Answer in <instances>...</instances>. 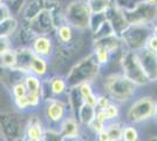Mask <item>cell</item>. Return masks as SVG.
I'll return each instance as SVG.
<instances>
[{
    "label": "cell",
    "mask_w": 157,
    "mask_h": 141,
    "mask_svg": "<svg viewBox=\"0 0 157 141\" xmlns=\"http://www.w3.org/2000/svg\"><path fill=\"white\" fill-rule=\"evenodd\" d=\"M15 62H17V59H15V49L14 48L6 51L4 53H0V65L1 66L14 68Z\"/></svg>",
    "instance_id": "33"
},
{
    "label": "cell",
    "mask_w": 157,
    "mask_h": 141,
    "mask_svg": "<svg viewBox=\"0 0 157 141\" xmlns=\"http://www.w3.org/2000/svg\"><path fill=\"white\" fill-rule=\"evenodd\" d=\"M6 1H8V0H4V2H6Z\"/></svg>",
    "instance_id": "51"
},
{
    "label": "cell",
    "mask_w": 157,
    "mask_h": 141,
    "mask_svg": "<svg viewBox=\"0 0 157 141\" xmlns=\"http://www.w3.org/2000/svg\"><path fill=\"white\" fill-rule=\"evenodd\" d=\"M102 87L105 95L118 105L132 100L140 88L121 72L105 75L102 80Z\"/></svg>",
    "instance_id": "1"
},
{
    "label": "cell",
    "mask_w": 157,
    "mask_h": 141,
    "mask_svg": "<svg viewBox=\"0 0 157 141\" xmlns=\"http://www.w3.org/2000/svg\"><path fill=\"white\" fill-rule=\"evenodd\" d=\"M60 133L65 138L66 141H71L74 139L81 138L82 134V126L74 115H67L63 120L60 122L59 128Z\"/></svg>",
    "instance_id": "16"
},
{
    "label": "cell",
    "mask_w": 157,
    "mask_h": 141,
    "mask_svg": "<svg viewBox=\"0 0 157 141\" xmlns=\"http://www.w3.org/2000/svg\"><path fill=\"white\" fill-rule=\"evenodd\" d=\"M122 141H141V135L137 125L123 122L122 127Z\"/></svg>",
    "instance_id": "28"
},
{
    "label": "cell",
    "mask_w": 157,
    "mask_h": 141,
    "mask_svg": "<svg viewBox=\"0 0 157 141\" xmlns=\"http://www.w3.org/2000/svg\"><path fill=\"white\" fill-rule=\"evenodd\" d=\"M28 73L34 74L41 79H45L46 76H48V73H49V60L34 53L29 68H28Z\"/></svg>",
    "instance_id": "23"
},
{
    "label": "cell",
    "mask_w": 157,
    "mask_h": 141,
    "mask_svg": "<svg viewBox=\"0 0 157 141\" xmlns=\"http://www.w3.org/2000/svg\"><path fill=\"white\" fill-rule=\"evenodd\" d=\"M140 62L142 65L144 73L150 82L157 81V52L147 49L145 47L137 51Z\"/></svg>",
    "instance_id": "13"
},
{
    "label": "cell",
    "mask_w": 157,
    "mask_h": 141,
    "mask_svg": "<svg viewBox=\"0 0 157 141\" xmlns=\"http://www.w3.org/2000/svg\"><path fill=\"white\" fill-rule=\"evenodd\" d=\"M105 17H107V20L110 22V25L114 28L115 34H117V35H121L124 32L125 28L129 26L125 20L124 15L122 13V8L118 6L114 0L109 8L105 11Z\"/></svg>",
    "instance_id": "15"
},
{
    "label": "cell",
    "mask_w": 157,
    "mask_h": 141,
    "mask_svg": "<svg viewBox=\"0 0 157 141\" xmlns=\"http://www.w3.org/2000/svg\"><path fill=\"white\" fill-rule=\"evenodd\" d=\"M157 100L150 95H143L131 100L130 106L125 112V121L134 125H142L152 120Z\"/></svg>",
    "instance_id": "4"
},
{
    "label": "cell",
    "mask_w": 157,
    "mask_h": 141,
    "mask_svg": "<svg viewBox=\"0 0 157 141\" xmlns=\"http://www.w3.org/2000/svg\"><path fill=\"white\" fill-rule=\"evenodd\" d=\"M148 141H157V136H151Z\"/></svg>",
    "instance_id": "48"
},
{
    "label": "cell",
    "mask_w": 157,
    "mask_h": 141,
    "mask_svg": "<svg viewBox=\"0 0 157 141\" xmlns=\"http://www.w3.org/2000/svg\"><path fill=\"white\" fill-rule=\"evenodd\" d=\"M113 101L105 95V94H98V102H96V108L102 109V108L107 107L109 104H111Z\"/></svg>",
    "instance_id": "41"
},
{
    "label": "cell",
    "mask_w": 157,
    "mask_h": 141,
    "mask_svg": "<svg viewBox=\"0 0 157 141\" xmlns=\"http://www.w3.org/2000/svg\"><path fill=\"white\" fill-rule=\"evenodd\" d=\"M95 118L103 123H108L110 121H117L121 118V107L116 102H111L102 109L96 108Z\"/></svg>",
    "instance_id": "21"
},
{
    "label": "cell",
    "mask_w": 157,
    "mask_h": 141,
    "mask_svg": "<svg viewBox=\"0 0 157 141\" xmlns=\"http://www.w3.org/2000/svg\"><path fill=\"white\" fill-rule=\"evenodd\" d=\"M87 128L92 132L94 135H96L98 134V133H101L102 131H105V123H103V122H101L100 120H98L96 118L94 119V120L87 126Z\"/></svg>",
    "instance_id": "38"
},
{
    "label": "cell",
    "mask_w": 157,
    "mask_h": 141,
    "mask_svg": "<svg viewBox=\"0 0 157 141\" xmlns=\"http://www.w3.org/2000/svg\"><path fill=\"white\" fill-rule=\"evenodd\" d=\"M111 34H115V31H114L113 26L110 25V22L108 20H105L95 32H93L92 37L93 40H98V39L105 38V37H108V35H111Z\"/></svg>",
    "instance_id": "32"
},
{
    "label": "cell",
    "mask_w": 157,
    "mask_h": 141,
    "mask_svg": "<svg viewBox=\"0 0 157 141\" xmlns=\"http://www.w3.org/2000/svg\"><path fill=\"white\" fill-rule=\"evenodd\" d=\"M27 73H24L19 71L18 68H10L5 67V66H1L0 65V81L6 86V87H11L13 86L14 84L19 82V81L24 80V76Z\"/></svg>",
    "instance_id": "22"
},
{
    "label": "cell",
    "mask_w": 157,
    "mask_h": 141,
    "mask_svg": "<svg viewBox=\"0 0 157 141\" xmlns=\"http://www.w3.org/2000/svg\"><path fill=\"white\" fill-rule=\"evenodd\" d=\"M101 66L98 64L94 54L90 52L87 57L74 64L69 72L66 75V81L68 87H75L83 82H90L96 80L101 73Z\"/></svg>",
    "instance_id": "2"
},
{
    "label": "cell",
    "mask_w": 157,
    "mask_h": 141,
    "mask_svg": "<svg viewBox=\"0 0 157 141\" xmlns=\"http://www.w3.org/2000/svg\"><path fill=\"white\" fill-rule=\"evenodd\" d=\"M145 48L149 49V51H152V52H157V35L151 34L149 39L147 40Z\"/></svg>",
    "instance_id": "42"
},
{
    "label": "cell",
    "mask_w": 157,
    "mask_h": 141,
    "mask_svg": "<svg viewBox=\"0 0 157 141\" xmlns=\"http://www.w3.org/2000/svg\"><path fill=\"white\" fill-rule=\"evenodd\" d=\"M95 141H110V138H109V135L107 134L105 131H102L101 133L95 135Z\"/></svg>",
    "instance_id": "44"
},
{
    "label": "cell",
    "mask_w": 157,
    "mask_h": 141,
    "mask_svg": "<svg viewBox=\"0 0 157 141\" xmlns=\"http://www.w3.org/2000/svg\"><path fill=\"white\" fill-rule=\"evenodd\" d=\"M95 114H96V107L83 104L78 109V114H76V119L81 123L82 127L87 128V126L95 119Z\"/></svg>",
    "instance_id": "25"
},
{
    "label": "cell",
    "mask_w": 157,
    "mask_h": 141,
    "mask_svg": "<svg viewBox=\"0 0 157 141\" xmlns=\"http://www.w3.org/2000/svg\"><path fill=\"white\" fill-rule=\"evenodd\" d=\"M1 4H4V0H0V5H1Z\"/></svg>",
    "instance_id": "50"
},
{
    "label": "cell",
    "mask_w": 157,
    "mask_h": 141,
    "mask_svg": "<svg viewBox=\"0 0 157 141\" xmlns=\"http://www.w3.org/2000/svg\"><path fill=\"white\" fill-rule=\"evenodd\" d=\"M92 11L86 0H74L63 8L65 22L78 32L89 31Z\"/></svg>",
    "instance_id": "5"
},
{
    "label": "cell",
    "mask_w": 157,
    "mask_h": 141,
    "mask_svg": "<svg viewBox=\"0 0 157 141\" xmlns=\"http://www.w3.org/2000/svg\"><path fill=\"white\" fill-rule=\"evenodd\" d=\"M0 133L5 141H18L24 138V127L17 115L0 113Z\"/></svg>",
    "instance_id": "10"
},
{
    "label": "cell",
    "mask_w": 157,
    "mask_h": 141,
    "mask_svg": "<svg viewBox=\"0 0 157 141\" xmlns=\"http://www.w3.org/2000/svg\"><path fill=\"white\" fill-rule=\"evenodd\" d=\"M11 13H10V10H8V7L7 5L4 2V4H1L0 5V21L2 20V19H5L7 17H10Z\"/></svg>",
    "instance_id": "43"
},
{
    "label": "cell",
    "mask_w": 157,
    "mask_h": 141,
    "mask_svg": "<svg viewBox=\"0 0 157 141\" xmlns=\"http://www.w3.org/2000/svg\"><path fill=\"white\" fill-rule=\"evenodd\" d=\"M11 93H12L13 99L25 96V95L27 94V89H26L25 84H24V80L19 81V82H17V84H14L13 86L11 87Z\"/></svg>",
    "instance_id": "37"
},
{
    "label": "cell",
    "mask_w": 157,
    "mask_h": 141,
    "mask_svg": "<svg viewBox=\"0 0 157 141\" xmlns=\"http://www.w3.org/2000/svg\"><path fill=\"white\" fill-rule=\"evenodd\" d=\"M56 2V0H31L27 1L24 11L21 12L22 21H27L32 19L36 13H39L44 8H49Z\"/></svg>",
    "instance_id": "19"
},
{
    "label": "cell",
    "mask_w": 157,
    "mask_h": 141,
    "mask_svg": "<svg viewBox=\"0 0 157 141\" xmlns=\"http://www.w3.org/2000/svg\"><path fill=\"white\" fill-rule=\"evenodd\" d=\"M14 49H15V59H17L15 68H18L24 73H28V68L34 55L32 48L29 46H19Z\"/></svg>",
    "instance_id": "20"
},
{
    "label": "cell",
    "mask_w": 157,
    "mask_h": 141,
    "mask_svg": "<svg viewBox=\"0 0 157 141\" xmlns=\"http://www.w3.org/2000/svg\"><path fill=\"white\" fill-rule=\"evenodd\" d=\"M42 141H66L58 128L46 127L42 135Z\"/></svg>",
    "instance_id": "35"
},
{
    "label": "cell",
    "mask_w": 157,
    "mask_h": 141,
    "mask_svg": "<svg viewBox=\"0 0 157 141\" xmlns=\"http://www.w3.org/2000/svg\"><path fill=\"white\" fill-rule=\"evenodd\" d=\"M28 46L32 48V51L36 55L44 57L48 60L52 58L55 52V40L53 35H47V34L35 35Z\"/></svg>",
    "instance_id": "12"
},
{
    "label": "cell",
    "mask_w": 157,
    "mask_h": 141,
    "mask_svg": "<svg viewBox=\"0 0 157 141\" xmlns=\"http://www.w3.org/2000/svg\"><path fill=\"white\" fill-rule=\"evenodd\" d=\"M71 141H85V140L81 139V138H78V139H74V140H71Z\"/></svg>",
    "instance_id": "49"
},
{
    "label": "cell",
    "mask_w": 157,
    "mask_h": 141,
    "mask_svg": "<svg viewBox=\"0 0 157 141\" xmlns=\"http://www.w3.org/2000/svg\"><path fill=\"white\" fill-rule=\"evenodd\" d=\"M151 31H152V34L157 35V20L151 24Z\"/></svg>",
    "instance_id": "45"
},
{
    "label": "cell",
    "mask_w": 157,
    "mask_h": 141,
    "mask_svg": "<svg viewBox=\"0 0 157 141\" xmlns=\"http://www.w3.org/2000/svg\"><path fill=\"white\" fill-rule=\"evenodd\" d=\"M45 128L46 126L39 116H31L24 127L25 141H42Z\"/></svg>",
    "instance_id": "17"
},
{
    "label": "cell",
    "mask_w": 157,
    "mask_h": 141,
    "mask_svg": "<svg viewBox=\"0 0 157 141\" xmlns=\"http://www.w3.org/2000/svg\"><path fill=\"white\" fill-rule=\"evenodd\" d=\"M122 127H123V122L122 121H110L108 123H105V131L107 134L109 135L110 141H117L122 140Z\"/></svg>",
    "instance_id": "29"
},
{
    "label": "cell",
    "mask_w": 157,
    "mask_h": 141,
    "mask_svg": "<svg viewBox=\"0 0 157 141\" xmlns=\"http://www.w3.org/2000/svg\"><path fill=\"white\" fill-rule=\"evenodd\" d=\"M92 13H102L105 12L111 5L113 0H86Z\"/></svg>",
    "instance_id": "31"
},
{
    "label": "cell",
    "mask_w": 157,
    "mask_h": 141,
    "mask_svg": "<svg viewBox=\"0 0 157 141\" xmlns=\"http://www.w3.org/2000/svg\"><path fill=\"white\" fill-rule=\"evenodd\" d=\"M122 13L129 26H151L157 20V5L141 0L130 8H122Z\"/></svg>",
    "instance_id": "7"
},
{
    "label": "cell",
    "mask_w": 157,
    "mask_h": 141,
    "mask_svg": "<svg viewBox=\"0 0 157 141\" xmlns=\"http://www.w3.org/2000/svg\"><path fill=\"white\" fill-rule=\"evenodd\" d=\"M5 4L8 7L11 15L17 17V15L21 14V12L24 11V8L27 4V0H8Z\"/></svg>",
    "instance_id": "34"
},
{
    "label": "cell",
    "mask_w": 157,
    "mask_h": 141,
    "mask_svg": "<svg viewBox=\"0 0 157 141\" xmlns=\"http://www.w3.org/2000/svg\"><path fill=\"white\" fill-rule=\"evenodd\" d=\"M92 53L94 54L98 64L101 67L107 66L111 61V58H113V54L110 52H108L107 49L101 48V47H92Z\"/></svg>",
    "instance_id": "30"
},
{
    "label": "cell",
    "mask_w": 157,
    "mask_h": 141,
    "mask_svg": "<svg viewBox=\"0 0 157 141\" xmlns=\"http://www.w3.org/2000/svg\"><path fill=\"white\" fill-rule=\"evenodd\" d=\"M152 120H154L157 123V102H156V108H155V114H154V118H152Z\"/></svg>",
    "instance_id": "47"
},
{
    "label": "cell",
    "mask_w": 157,
    "mask_h": 141,
    "mask_svg": "<svg viewBox=\"0 0 157 141\" xmlns=\"http://www.w3.org/2000/svg\"><path fill=\"white\" fill-rule=\"evenodd\" d=\"M105 20H107L105 12H102V13H92V15H90V24H89L90 33L95 32Z\"/></svg>",
    "instance_id": "36"
},
{
    "label": "cell",
    "mask_w": 157,
    "mask_h": 141,
    "mask_svg": "<svg viewBox=\"0 0 157 141\" xmlns=\"http://www.w3.org/2000/svg\"><path fill=\"white\" fill-rule=\"evenodd\" d=\"M148 4H152V5H157V0H143Z\"/></svg>",
    "instance_id": "46"
},
{
    "label": "cell",
    "mask_w": 157,
    "mask_h": 141,
    "mask_svg": "<svg viewBox=\"0 0 157 141\" xmlns=\"http://www.w3.org/2000/svg\"><path fill=\"white\" fill-rule=\"evenodd\" d=\"M120 65H121V73L130 81H132L135 85H137L138 87H143L150 84L140 62L137 52L123 48L120 58Z\"/></svg>",
    "instance_id": "6"
},
{
    "label": "cell",
    "mask_w": 157,
    "mask_h": 141,
    "mask_svg": "<svg viewBox=\"0 0 157 141\" xmlns=\"http://www.w3.org/2000/svg\"><path fill=\"white\" fill-rule=\"evenodd\" d=\"M117 141H122V140H117Z\"/></svg>",
    "instance_id": "52"
},
{
    "label": "cell",
    "mask_w": 157,
    "mask_h": 141,
    "mask_svg": "<svg viewBox=\"0 0 157 141\" xmlns=\"http://www.w3.org/2000/svg\"><path fill=\"white\" fill-rule=\"evenodd\" d=\"M24 84L26 86L27 93L38 94L42 96V79L34 75V74L27 73L24 76Z\"/></svg>",
    "instance_id": "26"
},
{
    "label": "cell",
    "mask_w": 157,
    "mask_h": 141,
    "mask_svg": "<svg viewBox=\"0 0 157 141\" xmlns=\"http://www.w3.org/2000/svg\"><path fill=\"white\" fill-rule=\"evenodd\" d=\"M68 85L63 75H53L51 78L46 76L42 79V96L48 92L51 93V99L52 98H61L63 95H67L68 93Z\"/></svg>",
    "instance_id": "11"
},
{
    "label": "cell",
    "mask_w": 157,
    "mask_h": 141,
    "mask_svg": "<svg viewBox=\"0 0 157 141\" xmlns=\"http://www.w3.org/2000/svg\"><path fill=\"white\" fill-rule=\"evenodd\" d=\"M76 29H74L71 25L67 22H62L55 28L54 31V40L56 44H59L60 48L68 52L74 48V41H75V34Z\"/></svg>",
    "instance_id": "14"
},
{
    "label": "cell",
    "mask_w": 157,
    "mask_h": 141,
    "mask_svg": "<svg viewBox=\"0 0 157 141\" xmlns=\"http://www.w3.org/2000/svg\"><path fill=\"white\" fill-rule=\"evenodd\" d=\"M12 48H14L12 38H2V37H0V53H4V52L10 51Z\"/></svg>",
    "instance_id": "40"
},
{
    "label": "cell",
    "mask_w": 157,
    "mask_h": 141,
    "mask_svg": "<svg viewBox=\"0 0 157 141\" xmlns=\"http://www.w3.org/2000/svg\"><path fill=\"white\" fill-rule=\"evenodd\" d=\"M93 47L105 48L108 52H110L113 55L124 48L122 39L117 34H111V35L101 38V39H98V40H93Z\"/></svg>",
    "instance_id": "18"
},
{
    "label": "cell",
    "mask_w": 157,
    "mask_h": 141,
    "mask_svg": "<svg viewBox=\"0 0 157 141\" xmlns=\"http://www.w3.org/2000/svg\"><path fill=\"white\" fill-rule=\"evenodd\" d=\"M44 114H45V119L47 121L48 127L56 128V126H59L60 122L67 115L71 114V112H69L67 101H63L60 98H52L49 100L45 101Z\"/></svg>",
    "instance_id": "9"
},
{
    "label": "cell",
    "mask_w": 157,
    "mask_h": 141,
    "mask_svg": "<svg viewBox=\"0 0 157 141\" xmlns=\"http://www.w3.org/2000/svg\"><path fill=\"white\" fill-rule=\"evenodd\" d=\"M20 27V22L17 17L10 15L0 21V37L13 38Z\"/></svg>",
    "instance_id": "24"
},
{
    "label": "cell",
    "mask_w": 157,
    "mask_h": 141,
    "mask_svg": "<svg viewBox=\"0 0 157 141\" xmlns=\"http://www.w3.org/2000/svg\"><path fill=\"white\" fill-rule=\"evenodd\" d=\"M80 94L82 96V100L87 105H90L96 107V102H98V94L94 92L93 86L90 82H83L78 86Z\"/></svg>",
    "instance_id": "27"
},
{
    "label": "cell",
    "mask_w": 157,
    "mask_h": 141,
    "mask_svg": "<svg viewBox=\"0 0 157 141\" xmlns=\"http://www.w3.org/2000/svg\"><path fill=\"white\" fill-rule=\"evenodd\" d=\"M14 106L18 108L21 112H26L29 109V105H28V100H27V96H21V98H17L13 99Z\"/></svg>",
    "instance_id": "39"
},
{
    "label": "cell",
    "mask_w": 157,
    "mask_h": 141,
    "mask_svg": "<svg viewBox=\"0 0 157 141\" xmlns=\"http://www.w3.org/2000/svg\"><path fill=\"white\" fill-rule=\"evenodd\" d=\"M151 34V26H128L120 37L125 49L137 52L145 47Z\"/></svg>",
    "instance_id": "8"
},
{
    "label": "cell",
    "mask_w": 157,
    "mask_h": 141,
    "mask_svg": "<svg viewBox=\"0 0 157 141\" xmlns=\"http://www.w3.org/2000/svg\"><path fill=\"white\" fill-rule=\"evenodd\" d=\"M62 10L59 1H56L52 7L49 8H44L39 13H36L32 19L27 21H22V26L26 27L31 32L33 37L40 35V34H47V35H53L54 31L56 28V20L53 12Z\"/></svg>",
    "instance_id": "3"
}]
</instances>
